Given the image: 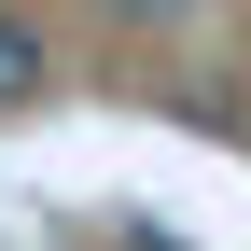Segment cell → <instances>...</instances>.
<instances>
[{"mask_svg": "<svg viewBox=\"0 0 251 251\" xmlns=\"http://www.w3.org/2000/svg\"><path fill=\"white\" fill-rule=\"evenodd\" d=\"M42 84H56L42 28H28V14H0V112H42Z\"/></svg>", "mask_w": 251, "mask_h": 251, "instance_id": "6da1fadb", "label": "cell"}, {"mask_svg": "<svg viewBox=\"0 0 251 251\" xmlns=\"http://www.w3.org/2000/svg\"><path fill=\"white\" fill-rule=\"evenodd\" d=\"M112 14H126V28H153V14H181V0H112Z\"/></svg>", "mask_w": 251, "mask_h": 251, "instance_id": "7a4b0ae2", "label": "cell"}]
</instances>
